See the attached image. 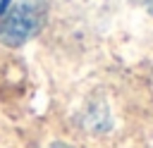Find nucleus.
<instances>
[{
    "label": "nucleus",
    "mask_w": 153,
    "mask_h": 148,
    "mask_svg": "<svg viewBox=\"0 0 153 148\" xmlns=\"http://www.w3.org/2000/svg\"><path fill=\"white\" fill-rule=\"evenodd\" d=\"M50 148H69V146H65V143H53Z\"/></svg>",
    "instance_id": "nucleus-3"
},
{
    "label": "nucleus",
    "mask_w": 153,
    "mask_h": 148,
    "mask_svg": "<svg viewBox=\"0 0 153 148\" xmlns=\"http://www.w3.org/2000/svg\"><path fill=\"white\" fill-rule=\"evenodd\" d=\"M45 19V7L41 0H17L0 19V43L19 48L31 41Z\"/></svg>",
    "instance_id": "nucleus-1"
},
{
    "label": "nucleus",
    "mask_w": 153,
    "mask_h": 148,
    "mask_svg": "<svg viewBox=\"0 0 153 148\" xmlns=\"http://www.w3.org/2000/svg\"><path fill=\"white\" fill-rule=\"evenodd\" d=\"M146 10L151 12V17H153V0H146Z\"/></svg>",
    "instance_id": "nucleus-2"
}]
</instances>
